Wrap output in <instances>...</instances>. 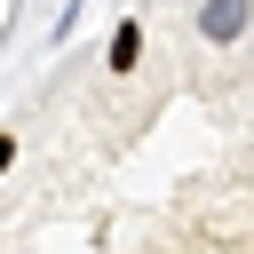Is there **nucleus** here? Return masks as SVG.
<instances>
[{"label":"nucleus","mask_w":254,"mask_h":254,"mask_svg":"<svg viewBox=\"0 0 254 254\" xmlns=\"http://www.w3.org/2000/svg\"><path fill=\"white\" fill-rule=\"evenodd\" d=\"M246 16H254V0H206V8H198V40L230 48V40L246 32Z\"/></svg>","instance_id":"1"},{"label":"nucleus","mask_w":254,"mask_h":254,"mask_svg":"<svg viewBox=\"0 0 254 254\" xmlns=\"http://www.w3.org/2000/svg\"><path fill=\"white\" fill-rule=\"evenodd\" d=\"M103 64H111V71H119V79H127V71H135V64H143V24H135V16H127V24H119V32H111V48H103Z\"/></svg>","instance_id":"2"},{"label":"nucleus","mask_w":254,"mask_h":254,"mask_svg":"<svg viewBox=\"0 0 254 254\" xmlns=\"http://www.w3.org/2000/svg\"><path fill=\"white\" fill-rule=\"evenodd\" d=\"M16 167V127H0V175Z\"/></svg>","instance_id":"3"}]
</instances>
